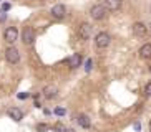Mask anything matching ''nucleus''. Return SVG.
Returning a JSON list of instances; mask_svg holds the SVG:
<instances>
[{"label": "nucleus", "instance_id": "f257e3e1", "mask_svg": "<svg viewBox=\"0 0 151 132\" xmlns=\"http://www.w3.org/2000/svg\"><path fill=\"white\" fill-rule=\"evenodd\" d=\"M110 41H111V38L106 31H100V33L95 36V45H96L98 48H106L108 45H110Z\"/></svg>", "mask_w": 151, "mask_h": 132}, {"label": "nucleus", "instance_id": "f03ea898", "mask_svg": "<svg viewBox=\"0 0 151 132\" xmlns=\"http://www.w3.org/2000/svg\"><path fill=\"white\" fill-rule=\"evenodd\" d=\"M106 12L108 10L103 7V5H93L91 10H90V15L93 20H103V18L106 17Z\"/></svg>", "mask_w": 151, "mask_h": 132}, {"label": "nucleus", "instance_id": "7ed1b4c3", "mask_svg": "<svg viewBox=\"0 0 151 132\" xmlns=\"http://www.w3.org/2000/svg\"><path fill=\"white\" fill-rule=\"evenodd\" d=\"M5 58H7V61H9L10 65H17V63L20 61V53H18L17 48L10 46V48L5 50Z\"/></svg>", "mask_w": 151, "mask_h": 132}, {"label": "nucleus", "instance_id": "20e7f679", "mask_svg": "<svg viewBox=\"0 0 151 132\" xmlns=\"http://www.w3.org/2000/svg\"><path fill=\"white\" fill-rule=\"evenodd\" d=\"M91 30H93V26L90 25V23H81L80 26H78V36H80V40H88L90 36H91Z\"/></svg>", "mask_w": 151, "mask_h": 132}, {"label": "nucleus", "instance_id": "39448f33", "mask_svg": "<svg viewBox=\"0 0 151 132\" xmlns=\"http://www.w3.org/2000/svg\"><path fill=\"white\" fill-rule=\"evenodd\" d=\"M131 31H133L134 36L143 38V36H146V33H148V26L145 25V23H141V22H136V23H133V26H131Z\"/></svg>", "mask_w": 151, "mask_h": 132}, {"label": "nucleus", "instance_id": "423d86ee", "mask_svg": "<svg viewBox=\"0 0 151 132\" xmlns=\"http://www.w3.org/2000/svg\"><path fill=\"white\" fill-rule=\"evenodd\" d=\"M4 38H5L7 43H14V41H17L18 40V30L15 28V26H9V28L4 31Z\"/></svg>", "mask_w": 151, "mask_h": 132}, {"label": "nucleus", "instance_id": "0eeeda50", "mask_svg": "<svg viewBox=\"0 0 151 132\" xmlns=\"http://www.w3.org/2000/svg\"><path fill=\"white\" fill-rule=\"evenodd\" d=\"M22 40L25 45H32L33 43V40H35V31H33V28H30V26H25L22 31Z\"/></svg>", "mask_w": 151, "mask_h": 132}, {"label": "nucleus", "instance_id": "6e6552de", "mask_svg": "<svg viewBox=\"0 0 151 132\" xmlns=\"http://www.w3.org/2000/svg\"><path fill=\"white\" fill-rule=\"evenodd\" d=\"M103 7L106 10H110V12H116V10L121 9V0H105Z\"/></svg>", "mask_w": 151, "mask_h": 132}, {"label": "nucleus", "instance_id": "1a4fd4ad", "mask_svg": "<svg viewBox=\"0 0 151 132\" xmlns=\"http://www.w3.org/2000/svg\"><path fill=\"white\" fill-rule=\"evenodd\" d=\"M52 15H53L55 18H65V15H67V9H65V5H62V4L55 5L53 9H52Z\"/></svg>", "mask_w": 151, "mask_h": 132}, {"label": "nucleus", "instance_id": "9d476101", "mask_svg": "<svg viewBox=\"0 0 151 132\" xmlns=\"http://www.w3.org/2000/svg\"><path fill=\"white\" fill-rule=\"evenodd\" d=\"M9 116H10V119H14L15 122H20L22 117H23V112L18 109V107H10V109H9Z\"/></svg>", "mask_w": 151, "mask_h": 132}, {"label": "nucleus", "instance_id": "9b49d317", "mask_svg": "<svg viewBox=\"0 0 151 132\" xmlns=\"http://www.w3.org/2000/svg\"><path fill=\"white\" fill-rule=\"evenodd\" d=\"M43 96L47 97V99H53V97H57L58 94V89L55 88V86H47V88H43Z\"/></svg>", "mask_w": 151, "mask_h": 132}, {"label": "nucleus", "instance_id": "f8f14e48", "mask_svg": "<svg viewBox=\"0 0 151 132\" xmlns=\"http://www.w3.org/2000/svg\"><path fill=\"white\" fill-rule=\"evenodd\" d=\"M139 56L141 58H151V45L146 43V45H143L141 48H139Z\"/></svg>", "mask_w": 151, "mask_h": 132}, {"label": "nucleus", "instance_id": "ddd939ff", "mask_svg": "<svg viewBox=\"0 0 151 132\" xmlns=\"http://www.w3.org/2000/svg\"><path fill=\"white\" fill-rule=\"evenodd\" d=\"M70 65H71V68H78V66L81 65V55L80 53H75V55L70 58Z\"/></svg>", "mask_w": 151, "mask_h": 132}, {"label": "nucleus", "instance_id": "4468645a", "mask_svg": "<svg viewBox=\"0 0 151 132\" xmlns=\"http://www.w3.org/2000/svg\"><path fill=\"white\" fill-rule=\"evenodd\" d=\"M78 124H80V126H81L83 129H88L91 122H90V117H88V116L81 114V116H78Z\"/></svg>", "mask_w": 151, "mask_h": 132}, {"label": "nucleus", "instance_id": "2eb2a0df", "mask_svg": "<svg viewBox=\"0 0 151 132\" xmlns=\"http://www.w3.org/2000/svg\"><path fill=\"white\" fill-rule=\"evenodd\" d=\"M65 112H67V111L63 109V107H57V109H55V114L57 116H65Z\"/></svg>", "mask_w": 151, "mask_h": 132}, {"label": "nucleus", "instance_id": "dca6fc26", "mask_svg": "<svg viewBox=\"0 0 151 132\" xmlns=\"http://www.w3.org/2000/svg\"><path fill=\"white\" fill-rule=\"evenodd\" d=\"M145 94H146V96H151V83L146 84V88H145Z\"/></svg>", "mask_w": 151, "mask_h": 132}, {"label": "nucleus", "instance_id": "f3484780", "mask_svg": "<svg viewBox=\"0 0 151 132\" xmlns=\"http://www.w3.org/2000/svg\"><path fill=\"white\" fill-rule=\"evenodd\" d=\"M5 20H7V13H5L4 10H0V23L5 22Z\"/></svg>", "mask_w": 151, "mask_h": 132}, {"label": "nucleus", "instance_id": "a211bd4d", "mask_svg": "<svg viewBox=\"0 0 151 132\" xmlns=\"http://www.w3.org/2000/svg\"><path fill=\"white\" fill-rule=\"evenodd\" d=\"M91 65H93V61H91V60H88V61H86V66H85V70L90 71V70H91Z\"/></svg>", "mask_w": 151, "mask_h": 132}, {"label": "nucleus", "instance_id": "6ab92c4d", "mask_svg": "<svg viewBox=\"0 0 151 132\" xmlns=\"http://www.w3.org/2000/svg\"><path fill=\"white\" fill-rule=\"evenodd\" d=\"M28 97V92H20L18 94V99H27Z\"/></svg>", "mask_w": 151, "mask_h": 132}, {"label": "nucleus", "instance_id": "aec40b11", "mask_svg": "<svg viewBox=\"0 0 151 132\" xmlns=\"http://www.w3.org/2000/svg\"><path fill=\"white\" fill-rule=\"evenodd\" d=\"M2 10H4V12L10 10V4H4V5H2Z\"/></svg>", "mask_w": 151, "mask_h": 132}, {"label": "nucleus", "instance_id": "412c9836", "mask_svg": "<svg viewBox=\"0 0 151 132\" xmlns=\"http://www.w3.org/2000/svg\"><path fill=\"white\" fill-rule=\"evenodd\" d=\"M37 129H38V131H47V129H48V126H43V124H40Z\"/></svg>", "mask_w": 151, "mask_h": 132}, {"label": "nucleus", "instance_id": "4be33fe9", "mask_svg": "<svg viewBox=\"0 0 151 132\" xmlns=\"http://www.w3.org/2000/svg\"><path fill=\"white\" fill-rule=\"evenodd\" d=\"M133 127H134V131H141V126H139V124H134V126H133Z\"/></svg>", "mask_w": 151, "mask_h": 132}, {"label": "nucleus", "instance_id": "5701e85b", "mask_svg": "<svg viewBox=\"0 0 151 132\" xmlns=\"http://www.w3.org/2000/svg\"><path fill=\"white\" fill-rule=\"evenodd\" d=\"M63 132H76V131H73V129H65Z\"/></svg>", "mask_w": 151, "mask_h": 132}, {"label": "nucleus", "instance_id": "b1692460", "mask_svg": "<svg viewBox=\"0 0 151 132\" xmlns=\"http://www.w3.org/2000/svg\"><path fill=\"white\" fill-rule=\"evenodd\" d=\"M150 132H151V122H150Z\"/></svg>", "mask_w": 151, "mask_h": 132}, {"label": "nucleus", "instance_id": "393cba45", "mask_svg": "<svg viewBox=\"0 0 151 132\" xmlns=\"http://www.w3.org/2000/svg\"><path fill=\"white\" fill-rule=\"evenodd\" d=\"M150 73H151V66H150Z\"/></svg>", "mask_w": 151, "mask_h": 132}]
</instances>
